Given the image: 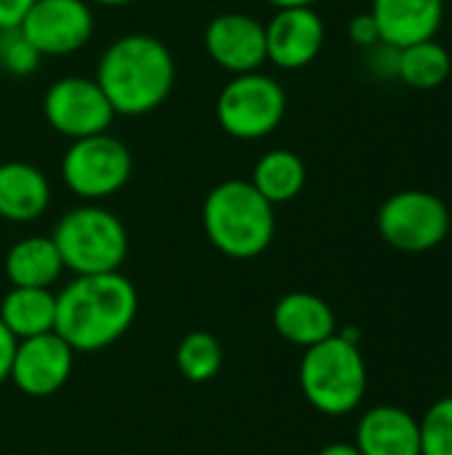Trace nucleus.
Returning a JSON list of instances; mask_svg holds the SVG:
<instances>
[{
  "instance_id": "a878e982",
  "label": "nucleus",
  "mask_w": 452,
  "mask_h": 455,
  "mask_svg": "<svg viewBox=\"0 0 452 455\" xmlns=\"http://www.w3.org/2000/svg\"><path fill=\"white\" fill-rule=\"evenodd\" d=\"M349 40L360 48H373L376 43H381V35H378V27H376V19L370 11H362L357 16L349 19Z\"/></svg>"
},
{
  "instance_id": "6e6552de",
  "label": "nucleus",
  "mask_w": 452,
  "mask_h": 455,
  "mask_svg": "<svg viewBox=\"0 0 452 455\" xmlns=\"http://www.w3.org/2000/svg\"><path fill=\"white\" fill-rule=\"evenodd\" d=\"M376 227L392 248L402 253H426L450 235V208L429 189H402L384 200Z\"/></svg>"
},
{
  "instance_id": "cd10ccee",
  "label": "nucleus",
  "mask_w": 452,
  "mask_h": 455,
  "mask_svg": "<svg viewBox=\"0 0 452 455\" xmlns=\"http://www.w3.org/2000/svg\"><path fill=\"white\" fill-rule=\"evenodd\" d=\"M13 352H16V339H13V333L0 320V384H5L8 376H11Z\"/></svg>"
},
{
  "instance_id": "b1692460",
  "label": "nucleus",
  "mask_w": 452,
  "mask_h": 455,
  "mask_svg": "<svg viewBox=\"0 0 452 455\" xmlns=\"http://www.w3.org/2000/svg\"><path fill=\"white\" fill-rule=\"evenodd\" d=\"M37 48L24 37L19 27L0 29V69L13 77H27L40 67Z\"/></svg>"
},
{
  "instance_id": "5701e85b",
  "label": "nucleus",
  "mask_w": 452,
  "mask_h": 455,
  "mask_svg": "<svg viewBox=\"0 0 452 455\" xmlns=\"http://www.w3.org/2000/svg\"><path fill=\"white\" fill-rule=\"evenodd\" d=\"M421 427V455H452V395L437 400L424 419Z\"/></svg>"
},
{
  "instance_id": "412c9836",
  "label": "nucleus",
  "mask_w": 452,
  "mask_h": 455,
  "mask_svg": "<svg viewBox=\"0 0 452 455\" xmlns=\"http://www.w3.org/2000/svg\"><path fill=\"white\" fill-rule=\"evenodd\" d=\"M452 72L450 51L432 40H421L413 45L400 48V61H397V80H402L408 88L416 91H434L445 85V80Z\"/></svg>"
},
{
  "instance_id": "423d86ee",
  "label": "nucleus",
  "mask_w": 452,
  "mask_h": 455,
  "mask_svg": "<svg viewBox=\"0 0 452 455\" xmlns=\"http://www.w3.org/2000/svg\"><path fill=\"white\" fill-rule=\"evenodd\" d=\"M288 112L285 88L266 72L232 75L216 99V120L224 133L240 141L272 136Z\"/></svg>"
},
{
  "instance_id": "6ab92c4d",
  "label": "nucleus",
  "mask_w": 452,
  "mask_h": 455,
  "mask_svg": "<svg viewBox=\"0 0 452 455\" xmlns=\"http://www.w3.org/2000/svg\"><path fill=\"white\" fill-rule=\"evenodd\" d=\"M0 320L16 341L53 331L56 293L51 288H11L0 301Z\"/></svg>"
},
{
  "instance_id": "2eb2a0df",
  "label": "nucleus",
  "mask_w": 452,
  "mask_h": 455,
  "mask_svg": "<svg viewBox=\"0 0 452 455\" xmlns=\"http://www.w3.org/2000/svg\"><path fill=\"white\" fill-rule=\"evenodd\" d=\"M272 323H274V331L285 341L304 347V349H309V347L330 339L333 333H338L336 312L330 309V304L314 293H306V291L285 293L274 304Z\"/></svg>"
},
{
  "instance_id": "c756f323",
  "label": "nucleus",
  "mask_w": 452,
  "mask_h": 455,
  "mask_svg": "<svg viewBox=\"0 0 452 455\" xmlns=\"http://www.w3.org/2000/svg\"><path fill=\"white\" fill-rule=\"evenodd\" d=\"M274 8H296V5H314L317 0H266Z\"/></svg>"
},
{
  "instance_id": "39448f33",
  "label": "nucleus",
  "mask_w": 452,
  "mask_h": 455,
  "mask_svg": "<svg viewBox=\"0 0 452 455\" xmlns=\"http://www.w3.org/2000/svg\"><path fill=\"white\" fill-rule=\"evenodd\" d=\"M51 237L61 253L64 269L72 275L120 272L128 256L125 224L99 203H83L67 211Z\"/></svg>"
},
{
  "instance_id": "4be33fe9",
  "label": "nucleus",
  "mask_w": 452,
  "mask_h": 455,
  "mask_svg": "<svg viewBox=\"0 0 452 455\" xmlns=\"http://www.w3.org/2000/svg\"><path fill=\"white\" fill-rule=\"evenodd\" d=\"M221 363H224L221 344L208 331H192L176 347V368L192 384H205L216 379Z\"/></svg>"
},
{
  "instance_id": "bb28decb",
  "label": "nucleus",
  "mask_w": 452,
  "mask_h": 455,
  "mask_svg": "<svg viewBox=\"0 0 452 455\" xmlns=\"http://www.w3.org/2000/svg\"><path fill=\"white\" fill-rule=\"evenodd\" d=\"M35 0H0V29L19 27Z\"/></svg>"
},
{
  "instance_id": "ddd939ff",
  "label": "nucleus",
  "mask_w": 452,
  "mask_h": 455,
  "mask_svg": "<svg viewBox=\"0 0 452 455\" xmlns=\"http://www.w3.org/2000/svg\"><path fill=\"white\" fill-rule=\"evenodd\" d=\"M264 35L266 61L288 72L309 67L325 45V24L314 5L277 8L264 24Z\"/></svg>"
},
{
  "instance_id": "f3484780",
  "label": "nucleus",
  "mask_w": 452,
  "mask_h": 455,
  "mask_svg": "<svg viewBox=\"0 0 452 455\" xmlns=\"http://www.w3.org/2000/svg\"><path fill=\"white\" fill-rule=\"evenodd\" d=\"M51 205L48 176L24 160L0 163V219L11 224L37 221Z\"/></svg>"
},
{
  "instance_id": "20e7f679",
  "label": "nucleus",
  "mask_w": 452,
  "mask_h": 455,
  "mask_svg": "<svg viewBox=\"0 0 452 455\" xmlns=\"http://www.w3.org/2000/svg\"><path fill=\"white\" fill-rule=\"evenodd\" d=\"M298 381L314 411L325 416L352 413L368 389V368L357 347L354 328L309 347L298 368Z\"/></svg>"
},
{
  "instance_id": "7ed1b4c3",
  "label": "nucleus",
  "mask_w": 452,
  "mask_h": 455,
  "mask_svg": "<svg viewBox=\"0 0 452 455\" xmlns=\"http://www.w3.org/2000/svg\"><path fill=\"white\" fill-rule=\"evenodd\" d=\"M202 229L210 245L237 261L261 256L277 232L274 205L245 179L216 184L202 203Z\"/></svg>"
},
{
  "instance_id": "393cba45",
  "label": "nucleus",
  "mask_w": 452,
  "mask_h": 455,
  "mask_svg": "<svg viewBox=\"0 0 452 455\" xmlns=\"http://www.w3.org/2000/svg\"><path fill=\"white\" fill-rule=\"evenodd\" d=\"M368 61H370V72L381 80H394L397 77V61H400V48L386 45V43H376L373 48H368Z\"/></svg>"
},
{
  "instance_id": "f257e3e1",
  "label": "nucleus",
  "mask_w": 452,
  "mask_h": 455,
  "mask_svg": "<svg viewBox=\"0 0 452 455\" xmlns=\"http://www.w3.org/2000/svg\"><path fill=\"white\" fill-rule=\"evenodd\" d=\"M139 315V293L123 272L75 275L56 293L53 331L72 352H101L120 341Z\"/></svg>"
},
{
  "instance_id": "0eeeda50",
  "label": "nucleus",
  "mask_w": 452,
  "mask_h": 455,
  "mask_svg": "<svg viewBox=\"0 0 452 455\" xmlns=\"http://www.w3.org/2000/svg\"><path fill=\"white\" fill-rule=\"evenodd\" d=\"M131 149L109 131L75 139L61 157V179L83 203H101L117 195L131 181Z\"/></svg>"
},
{
  "instance_id": "9d476101",
  "label": "nucleus",
  "mask_w": 452,
  "mask_h": 455,
  "mask_svg": "<svg viewBox=\"0 0 452 455\" xmlns=\"http://www.w3.org/2000/svg\"><path fill=\"white\" fill-rule=\"evenodd\" d=\"M93 5L88 0H35L19 29L40 56H69L93 37Z\"/></svg>"
},
{
  "instance_id": "7c9ffc66",
  "label": "nucleus",
  "mask_w": 452,
  "mask_h": 455,
  "mask_svg": "<svg viewBox=\"0 0 452 455\" xmlns=\"http://www.w3.org/2000/svg\"><path fill=\"white\" fill-rule=\"evenodd\" d=\"M91 5H101V8H123V5H131L136 0H88Z\"/></svg>"
},
{
  "instance_id": "f8f14e48",
  "label": "nucleus",
  "mask_w": 452,
  "mask_h": 455,
  "mask_svg": "<svg viewBox=\"0 0 452 455\" xmlns=\"http://www.w3.org/2000/svg\"><path fill=\"white\" fill-rule=\"evenodd\" d=\"M202 45L210 61L229 75L256 72L266 64L264 24L250 13L226 11L213 16L202 32Z\"/></svg>"
},
{
  "instance_id": "a211bd4d",
  "label": "nucleus",
  "mask_w": 452,
  "mask_h": 455,
  "mask_svg": "<svg viewBox=\"0 0 452 455\" xmlns=\"http://www.w3.org/2000/svg\"><path fill=\"white\" fill-rule=\"evenodd\" d=\"M5 277L13 288H51L64 272L61 253L53 237L32 235L16 240L3 261Z\"/></svg>"
},
{
  "instance_id": "1a4fd4ad",
  "label": "nucleus",
  "mask_w": 452,
  "mask_h": 455,
  "mask_svg": "<svg viewBox=\"0 0 452 455\" xmlns=\"http://www.w3.org/2000/svg\"><path fill=\"white\" fill-rule=\"evenodd\" d=\"M43 115L45 123L69 141L107 133L115 120V109L99 83L83 75L53 80L43 96Z\"/></svg>"
},
{
  "instance_id": "9b49d317",
  "label": "nucleus",
  "mask_w": 452,
  "mask_h": 455,
  "mask_svg": "<svg viewBox=\"0 0 452 455\" xmlns=\"http://www.w3.org/2000/svg\"><path fill=\"white\" fill-rule=\"evenodd\" d=\"M72 365H75L72 347L56 331H48L16 341L8 381H13V387L21 395L40 400L56 395L69 381Z\"/></svg>"
},
{
  "instance_id": "dca6fc26",
  "label": "nucleus",
  "mask_w": 452,
  "mask_h": 455,
  "mask_svg": "<svg viewBox=\"0 0 452 455\" xmlns=\"http://www.w3.org/2000/svg\"><path fill=\"white\" fill-rule=\"evenodd\" d=\"M354 445L362 455H421L418 419L397 405H378L360 419Z\"/></svg>"
},
{
  "instance_id": "f03ea898",
  "label": "nucleus",
  "mask_w": 452,
  "mask_h": 455,
  "mask_svg": "<svg viewBox=\"0 0 452 455\" xmlns=\"http://www.w3.org/2000/svg\"><path fill=\"white\" fill-rule=\"evenodd\" d=\"M99 88L115 115L141 117L165 104L176 83L170 48L147 32H131L104 48L96 64Z\"/></svg>"
},
{
  "instance_id": "c85d7f7f",
  "label": "nucleus",
  "mask_w": 452,
  "mask_h": 455,
  "mask_svg": "<svg viewBox=\"0 0 452 455\" xmlns=\"http://www.w3.org/2000/svg\"><path fill=\"white\" fill-rule=\"evenodd\" d=\"M317 455H362V453L357 451V445H354V443H333V445L322 448Z\"/></svg>"
},
{
  "instance_id": "aec40b11",
  "label": "nucleus",
  "mask_w": 452,
  "mask_h": 455,
  "mask_svg": "<svg viewBox=\"0 0 452 455\" xmlns=\"http://www.w3.org/2000/svg\"><path fill=\"white\" fill-rule=\"evenodd\" d=\"M250 184L272 203L282 205L301 195L306 184V165L290 149H269L253 165Z\"/></svg>"
},
{
  "instance_id": "4468645a",
  "label": "nucleus",
  "mask_w": 452,
  "mask_h": 455,
  "mask_svg": "<svg viewBox=\"0 0 452 455\" xmlns=\"http://www.w3.org/2000/svg\"><path fill=\"white\" fill-rule=\"evenodd\" d=\"M381 43L405 48L437 37L445 21V0H370Z\"/></svg>"
}]
</instances>
